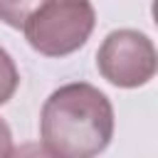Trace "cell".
<instances>
[{
	"label": "cell",
	"mask_w": 158,
	"mask_h": 158,
	"mask_svg": "<svg viewBox=\"0 0 158 158\" xmlns=\"http://www.w3.org/2000/svg\"><path fill=\"white\" fill-rule=\"evenodd\" d=\"M42 148L57 158H96L114 138V106L89 81L54 89L40 114Z\"/></svg>",
	"instance_id": "1"
},
{
	"label": "cell",
	"mask_w": 158,
	"mask_h": 158,
	"mask_svg": "<svg viewBox=\"0 0 158 158\" xmlns=\"http://www.w3.org/2000/svg\"><path fill=\"white\" fill-rule=\"evenodd\" d=\"M96 25V10L84 0H47L30 7L22 32L30 47L44 57H67L86 44Z\"/></svg>",
	"instance_id": "2"
},
{
	"label": "cell",
	"mask_w": 158,
	"mask_h": 158,
	"mask_svg": "<svg viewBox=\"0 0 158 158\" xmlns=\"http://www.w3.org/2000/svg\"><path fill=\"white\" fill-rule=\"evenodd\" d=\"M96 67L109 84L118 89H138L156 77L158 54L148 35L121 27L104 37L96 52Z\"/></svg>",
	"instance_id": "3"
},
{
	"label": "cell",
	"mask_w": 158,
	"mask_h": 158,
	"mask_svg": "<svg viewBox=\"0 0 158 158\" xmlns=\"http://www.w3.org/2000/svg\"><path fill=\"white\" fill-rule=\"evenodd\" d=\"M17 86H20V72L15 67V59L5 47H0V106L12 99Z\"/></svg>",
	"instance_id": "4"
},
{
	"label": "cell",
	"mask_w": 158,
	"mask_h": 158,
	"mask_svg": "<svg viewBox=\"0 0 158 158\" xmlns=\"http://www.w3.org/2000/svg\"><path fill=\"white\" fill-rule=\"evenodd\" d=\"M10 158H57V156H52L49 151H44L40 143H25V146L15 148Z\"/></svg>",
	"instance_id": "5"
},
{
	"label": "cell",
	"mask_w": 158,
	"mask_h": 158,
	"mask_svg": "<svg viewBox=\"0 0 158 158\" xmlns=\"http://www.w3.org/2000/svg\"><path fill=\"white\" fill-rule=\"evenodd\" d=\"M15 151V143H12V131L10 126L0 118V158H10Z\"/></svg>",
	"instance_id": "6"
}]
</instances>
